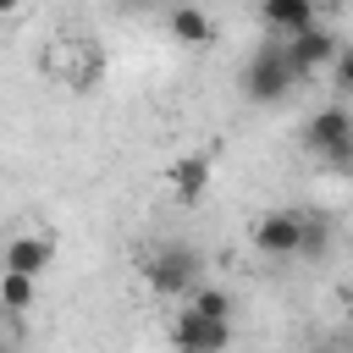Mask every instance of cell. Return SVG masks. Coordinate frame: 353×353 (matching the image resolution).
I'll return each mask as SVG.
<instances>
[{"instance_id": "6da1fadb", "label": "cell", "mask_w": 353, "mask_h": 353, "mask_svg": "<svg viewBox=\"0 0 353 353\" xmlns=\"http://www.w3.org/2000/svg\"><path fill=\"white\" fill-rule=\"evenodd\" d=\"M303 149L320 154V160H331V165H347V160H353V116H347L342 105H325L320 116H309Z\"/></svg>"}, {"instance_id": "7a4b0ae2", "label": "cell", "mask_w": 353, "mask_h": 353, "mask_svg": "<svg viewBox=\"0 0 353 353\" xmlns=\"http://www.w3.org/2000/svg\"><path fill=\"white\" fill-rule=\"evenodd\" d=\"M292 66H287V50L281 44H259L254 50V61H248V72H243V88H248V99H287L292 94Z\"/></svg>"}, {"instance_id": "3957f363", "label": "cell", "mask_w": 353, "mask_h": 353, "mask_svg": "<svg viewBox=\"0 0 353 353\" xmlns=\"http://www.w3.org/2000/svg\"><path fill=\"white\" fill-rule=\"evenodd\" d=\"M199 254L193 248H160L149 265H143V281L160 292V298H188L193 287H199Z\"/></svg>"}, {"instance_id": "277c9868", "label": "cell", "mask_w": 353, "mask_h": 353, "mask_svg": "<svg viewBox=\"0 0 353 353\" xmlns=\"http://www.w3.org/2000/svg\"><path fill=\"white\" fill-rule=\"evenodd\" d=\"M171 342H176V353H226L232 347V320H210V314H193L182 303L176 320H171Z\"/></svg>"}, {"instance_id": "5b68a950", "label": "cell", "mask_w": 353, "mask_h": 353, "mask_svg": "<svg viewBox=\"0 0 353 353\" xmlns=\"http://www.w3.org/2000/svg\"><path fill=\"white\" fill-rule=\"evenodd\" d=\"M281 50H287V66H292V77H309V72H320L325 61H336V50H342V44H336V33H331V28H320V22H314V28L292 33Z\"/></svg>"}, {"instance_id": "8992f818", "label": "cell", "mask_w": 353, "mask_h": 353, "mask_svg": "<svg viewBox=\"0 0 353 353\" xmlns=\"http://www.w3.org/2000/svg\"><path fill=\"white\" fill-rule=\"evenodd\" d=\"M50 259H55V243H50V237H33V232H22V237H11V243H6V254H0V270L39 281V276L50 270Z\"/></svg>"}, {"instance_id": "52a82bcc", "label": "cell", "mask_w": 353, "mask_h": 353, "mask_svg": "<svg viewBox=\"0 0 353 353\" xmlns=\"http://www.w3.org/2000/svg\"><path fill=\"white\" fill-rule=\"evenodd\" d=\"M254 248L270 254V259H287L298 254V210H270L254 221Z\"/></svg>"}, {"instance_id": "ba28073f", "label": "cell", "mask_w": 353, "mask_h": 353, "mask_svg": "<svg viewBox=\"0 0 353 353\" xmlns=\"http://www.w3.org/2000/svg\"><path fill=\"white\" fill-rule=\"evenodd\" d=\"M210 171H215V154L210 149H199V154H182V160H171V193L182 199V204H193V199H204V188H210Z\"/></svg>"}, {"instance_id": "9c48e42d", "label": "cell", "mask_w": 353, "mask_h": 353, "mask_svg": "<svg viewBox=\"0 0 353 353\" xmlns=\"http://www.w3.org/2000/svg\"><path fill=\"white\" fill-rule=\"evenodd\" d=\"M259 17H265V28L281 33V39H292V33H303V28L320 22V17H314V0H259Z\"/></svg>"}, {"instance_id": "30bf717a", "label": "cell", "mask_w": 353, "mask_h": 353, "mask_svg": "<svg viewBox=\"0 0 353 353\" xmlns=\"http://www.w3.org/2000/svg\"><path fill=\"white\" fill-rule=\"evenodd\" d=\"M171 39L188 44V50H204V44L215 39V28H210V17H204L199 6H176V11H171Z\"/></svg>"}, {"instance_id": "8fae6325", "label": "cell", "mask_w": 353, "mask_h": 353, "mask_svg": "<svg viewBox=\"0 0 353 353\" xmlns=\"http://www.w3.org/2000/svg\"><path fill=\"white\" fill-rule=\"evenodd\" d=\"M33 298H39V281L0 270V309H11V314H28V309H33Z\"/></svg>"}, {"instance_id": "7c38bea8", "label": "cell", "mask_w": 353, "mask_h": 353, "mask_svg": "<svg viewBox=\"0 0 353 353\" xmlns=\"http://www.w3.org/2000/svg\"><path fill=\"white\" fill-rule=\"evenodd\" d=\"M325 248H331V221L325 215H298V254L320 259Z\"/></svg>"}, {"instance_id": "4fadbf2b", "label": "cell", "mask_w": 353, "mask_h": 353, "mask_svg": "<svg viewBox=\"0 0 353 353\" xmlns=\"http://www.w3.org/2000/svg\"><path fill=\"white\" fill-rule=\"evenodd\" d=\"M188 309L193 314H210V320H232V298L221 287H193L188 292Z\"/></svg>"}, {"instance_id": "5bb4252c", "label": "cell", "mask_w": 353, "mask_h": 353, "mask_svg": "<svg viewBox=\"0 0 353 353\" xmlns=\"http://www.w3.org/2000/svg\"><path fill=\"white\" fill-rule=\"evenodd\" d=\"M17 6H22V0H0V11H17Z\"/></svg>"}, {"instance_id": "9a60e30c", "label": "cell", "mask_w": 353, "mask_h": 353, "mask_svg": "<svg viewBox=\"0 0 353 353\" xmlns=\"http://www.w3.org/2000/svg\"><path fill=\"white\" fill-rule=\"evenodd\" d=\"M0 353H6V342H0Z\"/></svg>"}]
</instances>
